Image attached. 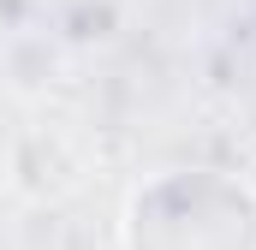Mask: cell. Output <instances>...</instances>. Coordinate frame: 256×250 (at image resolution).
<instances>
[{
    "label": "cell",
    "mask_w": 256,
    "mask_h": 250,
    "mask_svg": "<svg viewBox=\"0 0 256 250\" xmlns=\"http://www.w3.org/2000/svg\"><path fill=\"white\" fill-rule=\"evenodd\" d=\"M126 250H256V190L214 167L161 173L126 202Z\"/></svg>",
    "instance_id": "cell-1"
}]
</instances>
